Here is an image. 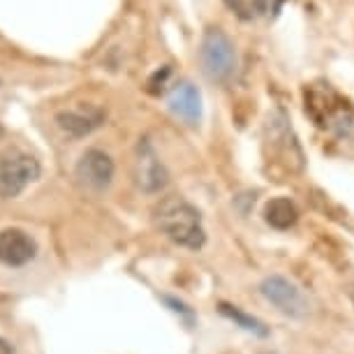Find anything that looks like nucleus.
<instances>
[{
    "instance_id": "1",
    "label": "nucleus",
    "mask_w": 354,
    "mask_h": 354,
    "mask_svg": "<svg viewBox=\"0 0 354 354\" xmlns=\"http://www.w3.org/2000/svg\"><path fill=\"white\" fill-rule=\"evenodd\" d=\"M156 225L169 241L181 248L199 250L206 243L199 211L183 197H165L156 209Z\"/></svg>"
},
{
    "instance_id": "2",
    "label": "nucleus",
    "mask_w": 354,
    "mask_h": 354,
    "mask_svg": "<svg viewBox=\"0 0 354 354\" xmlns=\"http://www.w3.org/2000/svg\"><path fill=\"white\" fill-rule=\"evenodd\" d=\"M199 58H202L204 75L211 82H225V79H230L234 75V68H236L234 44L220 28H209L204 32Z\"/></svg>"
},
{
    "instance_id": "3",
    "label": "nucleus",
    "mask_w": 354,
    "mask_h": 354,
    "mask_svg": "<svg viewBox=\"0 0 354 354\" xmlns=\"http://www.w3.org/2000/svg\"><path fill=\"white\" fill-rule=\"evenodd\" d=\"M39 178V162L24 151H8L0 156V197H19Z\"/></svg>"
},
{
    "instance_id": "4",
    "label": "nucleus",
    "mask_w": 354,
    "mask_h": 354,
    "mask_svg": "<svg viewBox=\"0 0 354 354\" xmlns=\"http://www.w3.org/2000/svg\"><path fill=\"white\" fill-rule=\"evenodd\" d=\"M259 292H262V297L271 306H276L287 317L299 319V317L308 315V310H310V304H308V299L304 297V292L283 276L266 278L262 287H259Z\"/></svg>"
},
{
    "instance_id": "5",
    "label": "nucleus",
    "mask_w": 354,
    "mask_h": 354,
    "mask_svg": "<svg viewBox=\"0 0 354 354\" xmlns=\"http://www.w3.org/2000/svg\"><path fill=\"white\" fill-rule=\"evenodd\" d=\"M135 181L139 185V190L149 192H160L167 185V169L160 162L156 149L151 146L149 139H142L137 146V156H135Z\"/></svg>"
},
{
    "instance_id": "6",
    "label": "nucleus",
    "mask_w": 354,
    "mask_h": 354,
    "mask_svg": "<svg viewBox=\"0 0 354 354\" xmlns=\"http://www.w3.org/2000/svg\"><path fill=\"white\" fill-rule=\"evenodd\" d=\"M77 176H79V181L93 190L109 188V183L113 178V160L100 149L86 151L77 165Z\"/></svg>"
},
{
    "instance_id": "7",
    "label": "nucleus",
    "mask_w": 354,
    "mask_h": 354,
    "mask_svg": "<svg viewBox=\"0 0 354 354\" xmlns=\"http://www.w3.org/2000/svg\"><path fill=\"white\" fill-rule=\"evenodd\" d=\"M37 252L35 241L24 230H3L0 232V264L24 266Z\"/></svg>"
},
{
    "instance_id": "8",
    "label": "nucleus",
    "mask_w": 354,
    "mask_h": 354,
    "mask_svg": "<svg viewBox=\"0 0 354 354\" xmlns=\"http://www.w3.org/2000/svg\"><path fill=\"white\" fill-rule=\"evenodd\" d=\"M167 104H169L174 116H178L181 121L190 125H197L199 118H202V95H199V91L188 82L174 86L169 97H167Z\"/></svg>"
},
{
    "instance_id": "9",
    "label": "nucleus",
    "mask_w": 354,
    "mask_h": 354,
    "mask_svg": "<svg viewBox=\"0 0 354 354\" xmlns=\"http://www.w3.org/2000/svg\"><path fill=\"white\" fill-rule=\"evenodd\" d=\"M104 121V113L95 109V106H82V109H70V111H61L56 116L58 128L63 132H68L72 137H86L91 135L93 130L100 128Z\"/></svg>"
},
{
    "instance_id": "10",
    "label": "nucleus",
    "mask_w": 354,
    "mask_h": 354,
    "mask_svg": "<svg viewBox=\"0 0 354 354\" xmlns=\"http://www.w3.org/2000/svg\"><path fill=\"white\" fill-rule=\"evenodd\" d=\"M266 223H269L273 230H290V227L297 225L299 220V211L297 206H294V202H290L287 197H276L271 199L269 204H266Z\"/></svg>"
},
{
    "instance_id": "11",
    "label": "nucleus",
    "mask_w": 354,
    "mask_h": 354,
    "mask_svg": "<svg viewBox=\"0 0 354 354\" xmlns=\"http://www.w3.org/2000/svg\"><path fill=\"white\" fill-rule=\"evenodd\" d=\"M220 313H223L225 317H230L234 324H239L241 329L250 331V333H257V336H266V326L255 319L252 315H245L241 308H236V306H230V304H220Z\"/></svg>"
},
{
    "instance_id": "12",
    "label": "nucleus",
    "mask_w": 354,
    "mask_h": 354,
    "mask_svg": "<svg viewBox=\"0 0 354 354\" xmlns=\"http://www.w3.org/2000/svg\"><path fill=\"white\" fill-rule=\"evenodd\" d=\"M0 350H5V352H8V350H10V347H8V345H5V343H3V340H0Z\"/></svg>"
},
{
    "instance_id": "13",
    "label": "nucleus",
    "mask_w": 354,
    "mask_h": 354,
    "mask_svg": "<svg viewBox=\"0 0 354 354\" xmlns=\"http://www.w3.org/2000/svg\"><path fill=\"white\" fill-rule=\"evenodd\" d=\"M352 299H354V290H352Z\"/></svg>"
}]
</instances>
